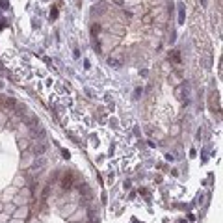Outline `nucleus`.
Here are the masks:
<instances>
[{
  "instance_id": "1",
  "label": "nucleus",
  "mask_w": 223,
  "mask_h": 223,
  "mask_svg": "<svg viewBox=\"0 0 223 223\" xmlns=\"http://www.w3.org/2000/svg\"><path fill=\"white\" fill-rule=\"evenodd\" d=\"M32 151H34V154H35V156H43V154H45V151H47V143L37 141V143H34Z\"/></svg>"
},
{
  "instance_id": "2",
  "label": "nucleus",
  "mask_w": 223,
  "mask_h": 223,
  "mask_svg": "<svg viewBox=\"0 0 223 223\" xmlns=\"http://www.w3.org/2000/svg\"><path fill=\"white\" fill-rule=\"evenodd\" d=\"M71 186H73V175H65V177H63V188L69 190Z\"/></svg>"
},
{
  "instance_id": "3",
  "label": "nucleus",
  "mask_w": 223,
  "mask_h": 223,
  "mask_svg": "<svg viewBox=\"0 0 223 223\" xmlns=\"http://www.w3.org/2000/svg\"><path fill=\"white\" fill-rule=\"evenodd\" d=\"M108 63H110V65H115V67H119V65H121V61H119V60H114V58H110V60H108Z\"/></svg>"
},
{
  "instance_id": "4",
  "label": "nucleus",
  "mask_w": 223,
  "mask_h": 223,
  "mask_svg": "<svg viewBox=\"0 0 223 223\" xmlns=\"http://www.w3.org/2000/svg\"><path fill=\"white\" fill-rule=\"evenodd\" d=\"M178 22H184V9L181 8V13H178Z\"/></svg>"
}]
</instances>
